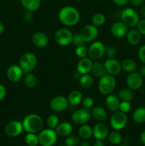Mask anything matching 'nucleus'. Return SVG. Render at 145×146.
<instances>
[{"instance_id":"f257e3e1","label":"nucleus","mask_w":145,"mask_h":146,"mask_svg":"<svg viewBox=\"0 0 145 146\" xmlns=\"http://www.w3.org/2000/svg\"><path fill=\"white\" fill-rule=\"evenodd\" d=\"M60 22L65 27H72L79 22L80 15L77 9L72 6H65L60 9L58 14Z\"/></svg>"},{"instance_id":"f03ea898","label":"nucleus","mask_w":145,"mask_h":146,"mask_svg":"<svg viewBox=\"0 0 145 146\" xmlns=\"http://www.w3.org/2000/svg\"><path fill=\"white\" fill-rule=\"evenodd\" d=\"M21 123L24 130L27 133L36 134L44 128V120L36 113H31L26 115Z\"/></svg>"},{"instance_id":"7ed1b4c3","label":"nucleus","mask_w":145,"mask_h":146,"mask_svg":"<svg viewBox=\"0 0 145 146\" xmlns=\"http://www.w3.org/2000/svg\"><path fill=\"white\" fill-rule=\"evenodd\" d=\"M117 81L115 76L106 74L99 79L98 88L99 92L104 96L112 94L116 88Z\"/></svg>"},{"instance_id":"20e7f679","label":"nucleus","mask_w":145,"mask_h":146,"mask_svg":"<svg viewBox=\"0 0 145 146\" xmlns=\"http://www.w3.org/2000/svg\"><path fill=\"white\" fill-rule=\"evenodd\" d=\"M37 58L31 52H26L21 56L18 65L24 71V74L31 73L37 66Z\"/></svg>"},{"instance_id":"39448f33","label":"nucleus","mask_w":145,"mask_h":146,"mask_svg":"<svg viewBox=\"0 0 145 146\" xmlns=\"http://www.w3.org/2000/svg\"><path fill=\"white\" fill-rule=\"evenodd\" d=\"M121 21L128 27L134 28L136 27L139 21V16L134 9L127 7L121 11Z\"/></svg>"},{"instance_id":"423d86ee","label":"nucleus","mask_w":145,"mask_h":146,"mask_svg":"<svg viewBox=\"0 0 145 146\" xmlns=\"http://www.w3.org/2000/svg\"><path fill=\"white\" fill-rule=\"evenodd\" d=\"M38 141L41 146H53L55 144L58 135L55 130L45 128L41 131L38 134Z\"/></svg>"},{"instance_id":"0eeeda50","label":"nucleus","mask_w":145,"mask_h":146,"mask_svg":"<svg viewBox=\"0 0 145 146\" xmlns=\"http://www.w3.org/2000/svg\"><path fill=\"white\" fill-rule=\"evenodd\" d=\"M92 115L90 110L84 108L83 107L74 111L71 115V121L75 125H82L87 124L90 121Z\"/></svg>"},{"instance_id":"6e6552de","label":"nucleus","mask_w":145,"mask_h":146,"mask_svg":"<svg viewBox=\"0 0 145 146\" xmlns=\"http://www.w3.org/2000/svg\"><path fill=\"white\" fill-rule=\"evenodd\" d=\"M127 123V114L120 111H117L112 113L109 119L111 127L115 131H121L123 129Z\"/></svg>"},{"instance_id":"1a4fd4ad","label":"nucleus","mask_w":145,"mask_h":146,"mask_svg":"<svg viewBox=\"0 0 145 146\" xmlns=\"http://www.w3.org/2000/svg\"><path fill=\"white\" fill-rule=\"evenodd\" d=\"M72 33L67 28H61L57 30L54 34V40L61 46H66L72 43Z\"/></svg>"},{"instance_id":"9d476101","label":"nucleus","mask_w":145,"mask_h":146,"mask_svg":"<svg viewBox=\"0 0 145 146\" xmlns=\"http://www.w3.org/2000/svg\"><path fill=\"white\" fill-rule=\"evenodd\" d=\"M105 46L102 41H94L88 47V57L92 60H99L105 56Z\"/></svg>"},{"instance_id":"9b49d317","label":"nucleus","mask_w":145,"mask_h":146,"mask_svg":"<svg viewBox=\"0 0 145 146\" xmlns=\"http://www.w3.org/2000/svg\"><path fill=\"white\" fill-rule=\"evenodd\" d=\"M69 106L68 98L65 96H55L50 101V108L54 112H62L65 111Z\"/></svg>"},{"instance_id":"f8f14e48","label":"nucleus","mask_w":145,"mask_h":146,"mask_svg":"<svg viewBox=\"0 0 145 146\" xmlns=\"http://www.w3.org/2000/svg\"><path fill=\"white\" fill-rule=\"evenodd\" d=\"M80 34L82 36L85 43H92V41L96 40L99 31H98V27H95L92 24H89L84 26L81 29Z\"/></svg>"},{"instance_id":"ddd939ff","label":"nucleus","mask_w":145,"mask_h":146,"mask_svg":"<svg viewBox=\"0 0 145 146\" xmlns=\"http://www.w3.org/2000/svg\"><path fill=\"white\" fill-rule=\"evenodd\" d=\"M24 131L22 123L18 121H13L8 123L4 128V132L8 136L15 138L22 133Z\"/></svg>"},{"instance_id":"4468645a","label":"nucleus","mask_w":145,"mask_h":146,"mask_svg":"<svg viewBox=\"0 0 145 146\" xmlns=\"http://www.w3.org/2000/svg\"><path fill=\"white\" fill-rule=\"evenodd\" d=\"M107 74L112 76H117L122 71L121 62L115 58H107L103 63Z\"/></svg>"},{"instance_id":"2eb2a0df","label":"nucleus","mask_w":145,"mask_h":146,"mask_svg":"<svg viewBox=\"0 0 145 146\" xmlns=\"http://www.w3.org/2000/svg\"><path fill=\"white\" fill-rule=\"evenodd\" d=\"M127 85L128 88L132 90H137L142 86L143 78L139 73L132 72L128 74L126 79Z\"/></svg>"},{"instance_id":"dca6fc26","label":"nucleus","mask_w":145,"mask_h":146,"mask_svg":"<svg viewBox=\"0 0 145 146\" xmlns=\"http://www.w3.org/2000/svg\"><path fill=\"white\" fill-rule=\"evenodd\" d=\"M7 76L8 79L11 82H18L22 79L24 76V73L19 65L10 66L7 71Z\"/></svg>"},{"instance_id":"f3484780","label":"nucleus","mask_w":145,"mask_h":146,"mask_svg":"<svg viewBox=\"0 0 145 146\" xmlns=\"http://www.w3.org/2000/svg\"><path fill=\"white\" fill-rule=\"evenodd\" d=\"M109 129L103 122H98L92 128V135L96 140L103 141L107 138Z\"/></svg>"},{"instance_id":"a211bd4d","label":"nucleus","mask_w":145,"mask_h":146,"mask_svg":"<svg viewBox=\"0 0 145 146\" xmlns=\"http://www.w3.org/2000/svg\"><path fill=\"white\" fill-rule=\"evenodd\" d=\"M128 31V27L122 21H115L110 27V33L116 38H123L126 36Z\"/></svg>"},{"instance_id":"6ab92c4d","label":"nucleus","mask_w":145,"mask_h":146,"mask_svg":"<svg viewBox=\"0 0 145 146\" xmlns=\"http://www.w3.org/2000/svg\"><path fill=\"white\" fill-rule=\"evenodd\" d=\"M33 44L38 48H44L49 43V38L47 34L43 31H36L34 33L31 38Z\"/></svg>"},{"instance_id":"aec40b11","label":"nucleus","mask_w":145,"mask_h":146,"mask_svg":"<svg viewBox=\"0 0 145 146\" xmlns=\"http://www.w3.org/2000/svg\"><path fill=\"white\" fill-rule=\"evenodd\" d=\"M92 64H93V62L90 57L80 58L77 64L76 71H78L81 75L89 74L92 69Z\"/></svg>"},{"instance_id":"412c9836","label":"nucleus","mask_w":145,"mask_h":146,"mask_svg":"<svg viewBox=\"0 0 145 146\" xmlns=\"http://www.w3.org/2000/svg\"><path fill=\"white\" fill-rule=\"evenodd\" d=\"M120 100H119L118 96L115 94H109L106 96L105 98V105L107 108L111 112L114 113L117 111H119V104H120Z\"/></svg>"},{"instance_id":"4be33fe9","label":"nucleus","mask_w":145,"mask_h":146,"mask_svg":"<svg viewBox=\"0 0 145 146\" xmlns=\"http://www.w3.org/2000/svg\"><path fill=\"white\" fill-rule=\"evenodd\" d=\"M57 135L61 137H67L71 135L72 132V125L69 122H61L59 123L58 126L55 129Z\"/></svg>"},{"instance_id":"5701e85b","label":"nucleus","mask_w":145,"mask_h":146,"mask_svg":"<svg viewBox=\"0 0 145 146\" xmlns=\"http://www.w3.org/2000/svg\"><path fill=\"white\" fill-rule=\"evenodd\" d=\"M90 112L92 117H93L98 122H103L107 118V111L103 107H101L100 106L92 107Z\"/></svg>"},{"instance_id":"b1692460","label":"nucleus","mask_w":145,"mask_h":146,"mask_svg":"<svg viewBox=\"0 0 145 146\" xmlns=\"http://www.w3.org/2000/svg\"><path fill=\"white\" fill-rule=\"evenodd\" d=\"M142 34L138 31V29L132 28L129 30L126 35L127 41L129 44L132 46L138 45L142 40Z\"/></svg>"},{"instance_id":"393cba45","label":"nucleus","mask_w":145,"mask_h":146,"mask_svg":"<svg viewBox=\"0 0 145 146\" xmlns=\"http://www.w3.org/2000/svg\"><path fill=\"white\" fill-rule=\"evenodd\" d=\"M83 99L82 93L78 90H72L68 96V100L70 106H76L81 104Z\"/></svg>"},{"instance_id":"a878e982","label":"nucleus","mask_w":145,"mask_h":146,"mask_svg":"<svg viewBox=\"0 0 145 146\" xmlns=\"http://www.w3.org/2000/svg\"><path fill=\"white\" fill-rule=\"evenodd\" d=\"M90 72L92 73V76L97 78H100L101 77L103 76L104 75L107 74L103 64L99 62V61L93 62Z\"/></svg>"},{"instance_id":"bb28decb","label":"nucleus","mask_w":145,"mask_h":146,"mask_svg":"<svg viewBox=\"0 0 145 146\" xmlns=\"http://www.w3.org/2000/svg\"><path fill=\"white\" fill-rule=\"evenodd\" d=\"M21 5L26 10L35 11L41 7V0H20Z\"/></svg>"},{"instance_id":"cd10ccee","label":"nucleus","mask_w":145,"mask_h":146,"mask_svg":"<svg viewBox=\"0 0 145 146\" xmlns=\"http://www.w3.org/2000/svg\"><path fill=\"white\" fill-rule=\"evenodd\" d=\"M132 119L136 123H145V108L139 107L133 111L132 114Z\"/></svg>"},{"instance_id":"c85d7f7f","label":"nucleus","mask_w":145,"mask_h":146,"mask_svg":"<svg viewBox=\"0 0 145 146\" xmlns=\"http://www.w3.org/2000/svg\"><path fill=\"white\" fill-rule=\"evenodd\" d=\"M122 69L127 73H132L137 69V64L131 58H125L121 62Z\"/></svg>"},{"instance_id":"c756f323","label":"nucleus","mask_w":145,"mask_h":146,"mask_svg":"<svg viewBox=\"0 0 145 146\" xmlns=\"http://www.w3.org/2000/svg\"><path fill=\"white\" fill-rule=\"evenodd\" d=\"M78 135L82 140H88L92 135V128L88 124L80 125L78 130Z\"/></svg>"},{"instance_id":"7c9ffc66","label":"nucleus","mask_w":145,"mask_h":146,"mask_svg":"<svg viewBox=\"0 0 145 146\" xmlns=\"http://www.w3.org/2000/svg\"><path fill=\"white\" fill-rule=\"evenodd\" d=\"M134 94L133 91L129 88H124L119 90L118 93V97L121 101H128L130 102L134 98Z\"/></svg>"},{"instance_id":"2f4dec72","label":"nucleus","mask_w":145,"mask_h":146,"mask_svg":"<svg viewBox=\"0 0 145 146\" xmlns=\"http://www.w3.org/2000/svg\"><path fill=\"white\" fill-rule=\"evenodd\" d=\"M79 83L82 88H85V89H88L93 86L94 78L89 74H83L80 77Z\"/></svg>"},{"instance_id":"473e14b6","label":"nucleus","mask_w":145,"mask_h":146,"mask_svg":"<svg viewBox=\"0 0 145 146\" xmlns=\"http://www.w3.org/2000/svg\"><path fill=\"white\" fill-rule=\"evenodd\" d=\"M24 85L28 88H34L36 86L38 80L36 76L32 73H28V74H24Z\"/></svg>"},{"instance_id":"72a5a7b5","label":"nucleus","mask_w":145,"mask_h":146,"mask_svg":"<svg viewBox=\"0 0 145 146\" xmlns=\"http://www.w3.org/2000/svg\"><path fill=\"white\" fill-rule=\"evenodd\" d=\"M108 141L111 144L115 145H119L122 142V138L117 131H112L108 134Z\"/></svg>"},{"instance_id":"f704fd0d","label":"nucleus","mask_w":145,"mask_h":146,"mask_svg":"<svg viewBox=\"0 0 145 146\" xmlns=\"http://www.w3.org/2000/svg\"><path fill=\"white\" fill-rule=\"evenodd\" d=\"M106 21V17L102 13L95 14L92 17V24L95 27H101Z\"/></svg>"},{"instance_id":"c9c22d12","label":"nucleus","mask_w":145,"mask_h":146,"mask_svg":"<svg viewBox=\"0 0 145 146\" xmlns=\"http://www.w3.org/2000/svg\"><path fill=\"white\" fill-rule=\"evenodd\" d=\"M25 142L28 146H37L39 144L38 136L36 133H28L25 136Z\"/></svg>"},{"instance_id":"e433bc0d","label":"nucleus","mask_w":145,"mask_h":146,"mask_svg":"<svg viewBox=\"0 0 145 146\" xmlns=\"http://www.w3.org/2000/svg\"><path fill=\"white\" fill-rule=\"evenodd\" d=\"M59 118H58V115H56L55 114H51L47 117L46 124L48 128H51V129L55 130V128L59 124Z\"/></svg>"},{"instance_id":"4c0bfd02","label":"nucleus","mask_w":145,"mask_h":146,"mask_svg":"<svg viewBox=\"0 0 145 146\" xmlns=\"http://www.w3.org/2000/svg\"><path fill=\"white\" fill-rule=\"evenodd\" d=\"M75 54L80 58L88 57V48H87L85 45L77 46L75 48Z\"/></svg>"},{"instance_id":"58836bf2","label":"nucleus","mask_w":145,"mask_h":146,"mask_svg":"<svg viewBox=\"0 0 145 146\" xmlns=\"http://www.w3.org/2000/svg\"><path fill=\"white\" fill-rule=\"evenodd\" d=\"M80 144L79 137L74 135H70L65 140V145L66 146H78Z\"/></svg>"},{"instance_id":"ea45409f","label":"nucleus","mask_w":145,"mask_h":146,"mask_svg":"<svg viewBox=\"0 0 145 146\" xmlns=\"http://www.w3.org/2000/svg\"><path fill=\"white\" fill-rule=\"evenodd\" d=\"M71 44H73L75 47L79 46L85 45V41H84V39L82 38V36L80 35V33L78 34H75L72 36V43Z\"/></svg>"},{"instance_id":"a19ab883","label":"nucleus","mask_w":145,"mask_h":146,"mask_svg":"<svg viewBox=\"0 0 145 146\" xmlns=\"http://www.w3.org/2000/svg\"><path fill=\"white\" fill-rule=\"evenodd\" d=\"M82 106L84 108L90 110L94 106V99L91 96H86L82 99Z\"/></svg>"},{"instance_id":"79ce46f5","label":"nucleus","mask_w":145,"mask_h":146,"mask_svg":"<svg viewBox=\"0 0 145 146\" xmlns=\"http://www.w3.org/2000/svg\"><path fill=\"white\" fill-rule=\"evenodd\" d=\"M131 104L128 101H120L119 107V111L127 114L131 111Z\"/></svg>"},{"instance_id":"37998d69","label":"nucleus","mask_w":145,"mask_h":146,"mask_svg":"<svg viewBox=\"0 0 145 146\" xmlns=\"http://www.w3.org/2000/svg\"><path fill=\"white\" fill-rule=\"evenodd\" d=\"M116 49L114 46H109L105 47V56L107 58H112L116 56Z\"/></svg>"},{"instance_id":"c03bdc74","label":"nucleus","mask_w":145,"mask_h":146,"mask_svg":"<svg viewBox=\"0 0 145 146\" xmlns=\"http://www.w3.org/2000/svg\"><path fill=\"white\" fill-rule=\"evenodd\" d=\"M34 11L26 10L23 15V19L26 23H31L34 20Z\"/></svg>"},{"instance_id":"a18cd8bd","label":"nucleus","mask_w":145,"mask_h":146,"mask_svg":"<svg viewBox=\"0 0 145 146\" xmlns=\"http://www.w3.org/2000/svg\"><path fill=\"white\" fill-rule=\"evenodd\" d=\"M138 57H139V60L144 64H145V44L139 48V51H138Z\"/></svg>"},{"instance_id":"49530a36","label":"nucleus","mask_w":145,"mask_h":146,"mask_svg":"<svg viewBox=\"0 0 145 146\" xmlns=\"http://www.w3.org/2000/svg\"><path fill=\"white\" fill-rule=\"evenodd\" d=\"M136 27H137L138 31L141 33V34L145 36V19L139 20Z\"/></svg>"},{"instance_id":"de8ad7c7","label":"nucleus","mask_w":145,"mask_h":146,"mask_svg":"<svg viewBox=\"0 0 145 146\" xmlns=\"http://www.w3.org/2000/svg\"><path fill=\"white\" fill-rule=\"evenodd\" d=\"M7 94V89L4 85L0 84V101L4 99Z\"/></svg>"},{"instance_id":"09e8293b","label":"nucleus","mask_w":145,"mask_h":146,"mask_svg":"<svg viewBox=\"0 0 145 146\" xmlns=\"http://www.w3.org/2000/svg\"><path fill=\"white\" fill-rule=\"evenodd\" d=\"M145 0H129V2L134 7H141L143 6Z\"/></svg>"},{"instance_id":"8fccbe9b","label":"nucleus","mask_w":145,"mask_h":146,"mask_svg":"<svg viewBox=\"0 0 145 146\" xmlns=\"http://www.w3.org/2000/svg\"><path fill=\"white\" fill-rule=\"evenodd\" d=\"M113 3L116 5L119 6V7H122V6H125L129 2V0H112Z\"/></svg>"},{"instance_id":"3c124183","label":"nucleus","mask_w":145,"mask_h":146,"mask_svg":"<svg viewBox=\"0 0 145 146\" xmlns=\"http://www.w3.org/2000/svg\"><path fill=\"white\" fill-rule=\"evenodd\" d=\"M92 146H105V143H104L103 141H101V140H96V141L94 142Z\"/></svg>"},{"instance_id":"603ef678","label":"nucleus","mask_w":145,"mask_h":146,"mask_svg":"<svg viewBox=\"0 0 145 146\" xmlns=\"http://www.w3.org/2000/svg\"><path fill=\"white\" fill-rule=\"evenodd\" d=\"M139 74L140 75L142 76V77L144 76L145 77V64H144L142 66H141V68H139Z\"/></svg>"},{"instance_id":"864d4df0","label":"nucleus","mask_w":145,"mask_h":146,"mask_svg":"<svg viewBox=\"0 0 145 146\" xmlns=\"http://www.w3.org/2000/svg\"><path fill=\"white\" fill-rule=\"evenodd\" d=\"M79 145L80 146H90V144L88 140H82V141L80 143Z\"/></svg>"},{"instance_id":"5fc2aeb1","label":"nucleus","mask_w":145,"mask_h":146,"mask_svg":"<svg viewBox=\"0 0 145 146\" xmlns=\"http://www.w3.org/2000/svg\"><path fill=\"white\" fill-rule=\"evenodd\" d=\"M140 141L144 145H145V130L142 131V133L140 135Z\"/></svg>"},{"instance_id":"6e6d98bb","label":"nucleus","mask_w":145,"mask_h":146,"mask_svg":"<svg viewBox=\"0 0 145 146\" xmlns=\"http://www.w3.org/2000/svg\"><path fill=\"white\" fill-rule=\"evenodd\" d=\"M80 76H81V74H80L78 71H76L75 72H74L73 74H72V77H73L75 79H79L80 77Z\"/></svg>"},{"instance_id":"4d7b16f0","label":"nucleus","mask_w":145,"mask_h":146,"mask_svg":"<svg viewBox=\"0 0 145 146\" xmlns=\"http://www.w3.org/2000/svg\"><path fill=\"white\" fill-rule=\"evenodd\" d=\"M140 14H141V15L142 16V17H144V18H145V5L142 6V8H141Z\"/></svg>"},{"instance_id":"13d9d810","label":"nucleus","mask_w":145,"mask_h":146,"mask_svg":"<svg viewBox=\"0 0 145 146\" xmlns=\"http://www.w3.org/2000/svg\"><path fill=\"white\" fill-rule=\"evenodd\" d=\"M4 31V26L2 23L0 21V34H3Z\"/></svg>"},{"instance_id":"bf43d9fd","label":"nucleus","mask_w":145,"mask_h":146,"mask_svg":"<svg viewBox=\"0 0 145 146\" xmlns=\"http://www.w3.org/2000/svg\"><path fill=\"white\" fill-rule=\"evenodd\" d=\"M119 146H129V145H119Z\"/></svg>"},{"instance_id":"052dcab7","label":"nucleus","mask_w":145,"mask_h":146,"mask_svg":"<svg viewBox=\"0 0 145 146\" xmlns=\"http://www.w3.org/2000/svg\"><path fill=\"white\" fill-rule=\"evenodd\" d=\"M58 146H66L65 145H58Z\"/></svg>"},{"instance_id":"680f3d73","label":"nucleus","mask_w":145,"mask_h":146,"mask_svg":"<svg viewBox=\"0 0 145 146\" xmlns=\"http://www.w3.org/2000/svg\"><path fill=\"white\" fill-rule=\"evenodd\" d=\"M100 1H105V0H100Z\"/></svg>"}]
</instances>
